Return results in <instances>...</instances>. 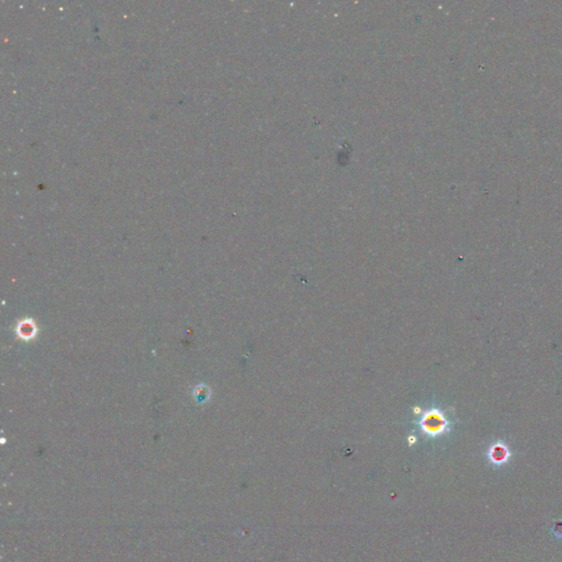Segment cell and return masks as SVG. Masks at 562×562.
<instances>
[{
    "instance_id": "1",
    "label": "cell",
    "mask_w": 562,
    "mask_h": 562,
    "mask_svg": "<svg viewBox=\"0 0 562 562\" xmlns=\"http://www.w3.org/2000/svg\"><path fill=\"white\" fill-rule=\"evenodd\" d=\"M509 453L505 446L503 445H496L493 448H491L489 453V458L491 462L495 464H503L508 460Z\"/></svg>"
},
{
    "instance_id": "2",
    "label": "cell",
    "mask_w": 562,
    "mask_h": 562,
    "mask_svg": "<svg viewBox=\"0 0 562 562\" xmlns=\"http://www.w3.org/2000/svg\"><path fill=\"white\" fill-rule=\"evenodd\" d=\"M553 532L555 535H558L559 537H562V521L558 522L553 527Z\"/></svg>"
}]
</instances>
